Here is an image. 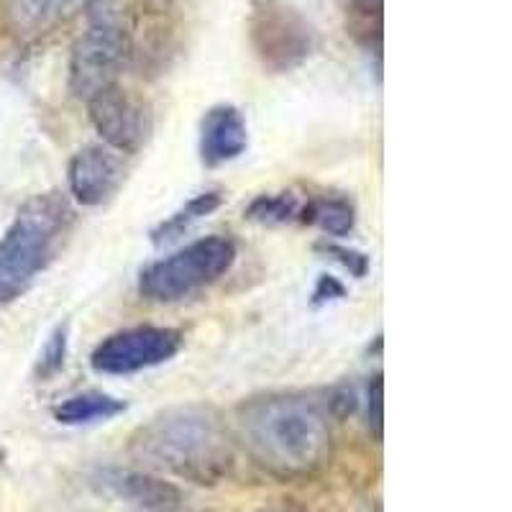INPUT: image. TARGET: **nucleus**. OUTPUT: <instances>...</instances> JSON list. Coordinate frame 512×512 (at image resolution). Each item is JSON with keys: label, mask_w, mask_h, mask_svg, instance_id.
<instances>
[{"label": "nucleus", "mask_w": 512, "mask_h": 512, "mask_svg": "<svg viewBox=\"0 0 512 512\" xmlns=\"http://www.w3.org/2000/svg\"><path fill=\"white\" fill-rule=\"evenodd\" d=\"M236 436L246 456L277 482H300L331 464L333 433L326 410L303 395L269 392L236 408Z\"/></svg>", "instance_id": "f257e3e1"}, {"label": "nucleus", "mask_w": 512, "mask_h": 512, "mask_svg": "<svg viewBox=\"0 0 512 512\" xmlns=\"http://www.w3.org/2000/svg\"><path fill=\"white\" fill-rule=\"evenodd\" d=\"M128 454L154 472L216 487L233 472L236 443L213 408L177 405L139 425L128 438Z\"/></svg>", "instance_id": "f03ea898"}, {"label": "nucleus", "mask_w": 512, "mask_h": 512, "mask_svg": "<svg viewBox=\"0 0 512 512\" xmlns=\"http://www.w3.org/2000/svg\"><path fill=\"white\" fill-rule=\"evenodd\" d=\"M70 218L72 208L62 192H41L21 205L0 236V303L24 295L36 274L47 269Z\"/></svg>", "instance_id": "7ed1b4c3"}, {"label": "nucleus", "mask_w": 512, "mask_h": 512, "mask_svg": "<svg viewBox=\"0 0 512 512\" xmlns=\"http://www.w3.org/2000/svg\"><path fill=\"white\" fill-rule=\"evenodd\" d=\"M236 244L226 236H205L157 259L141 272L139 292L152 303H177L216 285L236 264Z\"/></svg>", "instance_id": "20e7f679"}, {"label": "nucleus", "mask_w": 512, "mask_h": 512, "mask_svg": "<svg viewBox=\"0 0 512 512\" xmlns=\"http://www.w3.org/2000/svg\"><path fill=\"white\" fill-rule=\"evenodd\" d=\"M249 41L264 70L282 75L308 62L318 34L308 16L287 0H251Z\"/></svg>", "instance_id": "39448f33"}, {"label": "nucleus", "mask_w": 512, "mask_h": 512, "mask_svg": "<svg viewBox=\"0 0 512 512\" xmlns=\"http://www.w3.org/2000/svg\"><path fill=\"white\" fill-rule=\"evenodd\" d=\"M131 57V34L123 18L100 11L75 41L70 54V93L88 103L95 93L116 85Z\"/></svg>", "instance_id": "423d86ee"}, {"label": "nucleus", "mask_w": 512, "mask_h": 512, "mask_svg": "<svg viewBox=\"0 0 512 512\" xmlns=\"http://www.w3.org/2000/svg\"><path fill=\"white\" fill-rule=\"evenodd\" d=\"M182 333L164 326L123 328L103 338L90 356V367L98 374L126 377L175 359L182 349Z\"/></svg>", "instance_id": "0eeeda50"}, {"label": "nucleus", "mask_w": 512, "mask_h": 512, "mask_svg": "<svg viewBox=\"0 0 512 512\" xmlns=\"http://www.w3.org/2000/svg\"><path fill=\"white\" fill-rule=\"evenodd\" d=\"M88 116L105 146L118 154H134L152 131V116L141 100L121 85L100 90L88 100Z\"/></svg>", "instance_id": "6e6552de"}, {"label": "nucleus", "mask_w": 512, "mask_h": 512, "mask_svg": "<svg viewBox=\"0 0 512 512\" xmlns=\"http://www.w3.org/2000/svg\"><path fill=\"white\" fill-rule=\"evenodd\" d=\"M123 180H126L123 157L105 144H90L80 149L67 167L70 195L88 208L108 203L121 190Z\"/></svg>", "instance_id": "1a4fd4ad"}, {"label": "nucleus", "mask_w": 512, "mask_h": 512, "mask_svg": "<svg viewBox=\"0 0 512 512\" xmlns=\"http://www.w3.org/2000/svg\"><path fill=\"white\" fill-rule=\"evenodd\" d=\"M90 484L98 489L100 495L141 507L144 512L169 510V507L182 505L180 487L152 472H139V469L103 466L90 477Z\"/></svg>", "instance_id": "9d476101"}, {"label": "nucleus", "mask_w": 512, "mask_h": 512, "mask_svg": "<svg viewBox=\"0 0 512 512\" xmlns=\"http://www.w3.org/2000/svg\"><path fill=\"white\" fill-rule=\"evenodd\" d=\"M249 146V128L236 105H213L200 123V159L205 167L233 162Z\"/></svg>", "instance_id": "9b49d317"}, {"label": "nucleus", "mask_w": 512, "mask_h": 512, "mask_svg": "<svg viewBox=\"0 0 512 512\" xmlns=\"http://www.w3.org/2000/svg\"><path fill=\"white\" fill-rule=\"evenodd\" d=\"M93 0H0L3 24L18 39H39L52 34Z\"/></svg>", "instance_id": "f8f14e48"}, {"label": "nucleus", "mask_w": 512, "mask_h": 512, "mask_svg": "<svg viewBox=\"0 0 512 512\" xmlns=\"http://www.w3.org/2000/svg\"><path fill=\"white\" fill-rule=\"evenodd\" d=\"M128 405L123 400L105 392L88 390L80 395H72L62 400L54 408V420L62 425H90V423H108L126 413Z\"/></svg>", "instance_id": "ddd939ff"}, {"label": "nucleus", "mask_w": 512, "mask_h": 512, "mask_svg": "<svg viewBox=\"0 0 512 512\" xmlns=\"http://www.w3.org/2000/svg\"><path fill=\"white\" fill-rule=\"evenodd\" d=\"M223 205V192L221 190H205L200 195H195L192 200H187L177 213L167 218V221L159 223L152 231L154 244H172L180 236H185L195 223H200L203 218H208L213 210H218Z\"/></svg>", "instance_id": "4468645a"}, {"label": "nucleus", "mask_w": 512, "mask_h": 512, "mask_svg": "<svg viewBox=\"0 0 512 512\" xmlns=\"http://www.w3.org/2000/svg\"><path fill=\"white\" fill-rule=\"evenodd\" d=\"M297 221L323 228L328 236H346L354 228V205L346 198H338V195L310 198L300 208Z\"/></svg>", "instance_id": "2eb2a0df"}, {"label": "nucleus", "mask_w": 512, "mask_h": 512, "mask_svg": "<svg viewBox=\"0 0 512 512\" xmlns=\"http://www.w3.org/2000/svg\"><path fill=\"white\" fill-rule=\"evenodd\" d=\"M303 203L292 192H277V195H259L246 208V218L264 226H280V223L297 221Z\"/></svg>", "instance_id": "dca6fc26"}, {"label": "nucleus", "mask_w": 512, "mask_h": 512, "mask_svg": "<svg viewBox=\"0 0 512 512\" xmlns=\"http://www.w3.org/2000/svg\"><path fill=\"white\" fill-rule=\"evenodd\" d=\"M67 341H70V331L67 326H57L54 333L49 336L47 346L41 351L39 364H36V374L41 379H49L64 367V359H67Z\"/></svg>", "instance_id": "f3484780"}, {"label": "nucleus", "mask_w": 512, "mask_h": 512, "mask_svg": "<svg viewBox=\"0 0 512 512\" xmlns=\"http://www.w3.org/2000/svg\"><path fill=\"white\" fill-rule=\"evenodd\" d=\"M367 423L369 431L374 433L377 441H382L384 433V382L382 374H374L367 387Z\"/></svg>", "instance_id": "a211bd4d"}, {"label": "nucleus", "mask_w": 512, "mask_h": 512, "mask_svg": "<svg viewBox=\"0 0 512 512\" xmlns=\"http://www.w3.org/2000/svg\"><path fill=\"white\" fill-rule=\"evenodd\" d=\"M349 11L354 13V24H361V29L374 31V36H382V0H346Z\"/></svg>", "instance_id": "6ab92c4d"}, {"label": "nucleus", "mask_w": 512, "mask_h": 512, "mask_svg": "<svg viewBox=\"0 0 512 512\" xmlns=\"http://www.w3.org/2000/svg\"><path fill=\"white\" fill-rule=\"evenodd\" d=\"M320 251H326L328 256H333V259H336V262H341L344 264L346 269H349L351 274H354V277H364V274H367V269H369V256H364L361 254V251H354V249H349V246H341V244H320L318 246Z\"/></svg>", "instance_id": "aec40b11"}, {"label": "nucleus", "mask_w": 512, "mask_h": 512, "mask_svg": "<svg viewBox=\"0 0 512 512\" xmlns=\"http://www.w3.org/2000/svg\"><path fill=\"white\" fill-rule=\"evenodd\" d=\"M344 285L336 280V277H328V274H323L318 280V287H315L313 292V303L320 305V303H328V300H338V297H344Z\"/></svg>", "instance_id": "412c9836"}, {"label": "nucleus", "mask_w": 512, "mask_h": 512, "mask_svg": "<svg viewBox=\"0 0 512 512\" xmlns=\"http://www.w3.org/2000/svg\"><path fill=\"white\" fill-rule=\"evenodd\" d=\"M256 512H305V510L292 505H272V507H262V510H256Z\"/></svg>", "instance_id": "4be33fe9"}, {"label": "nucleus", "mask_w": 512, "mask_h": 512, "mask_svg": "<svg viewBox=\"0 0 512 512\" xmlns=\"http://www.w3.org/2000/svg\"><path fill=\"white\" fill-rule=\"evenodd\" d=\"M154 512H198V510H182V505L169 507V510H154Z\"/></svg>", "instance_id": "5701e85b"}, {"label": "nucleus", "mask_w": 512, "mask_h": 512, "mask_svg": "<svg viewBox=\"0 0 512 512\" xmlns=\"http://www.w3.org/2000/svg\"><path fill=\"white\" fill-rule=\"evenodd\" d=\"M0 461H3V454H0Z\"/></svg>", "instance_id": "b1692460"}]
</instances>
